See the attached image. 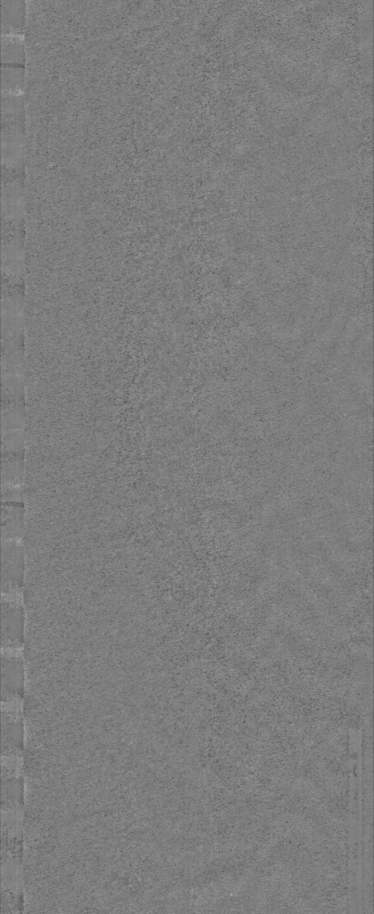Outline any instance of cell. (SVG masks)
I'll use <instances>...</instances> for the list:
<instances>
[{"instance_id": "6da1fadb", "label": "cell", "mask_w": 374, "mask_h": 914, "mask_svg": "<svg viewBox=\"0 0 374 914\" xmlns=\"http://www.w3.org/2000/svg\"><path fill=\"white\" fill-rule=\"evenodd\" d=\"M1 645L3 650H18L23 644L24 611L21 594H2Z\"/></svg>"}, {"instance_id": "7a4b0ae2", "label": "cell", "mask_w": 374, "mask_h": 914, "mask_svg": "<svg viewBox=\"0 0 374 914\" xmlns=\"http://www.w3.org/2000/svg\"><path fill=\"white\" fill-rule=\"evenodd\" d=\"M23 577L21 538L2 539V594H21Z\"/></svg>"}, {"instance_id": "3957f363", "label": "cell", "mask_w": 374, "mask_h": 914, "mask_svg": "<svg viewBox=\"0 0 374 914\" xmlns=\"http://www.w3.org/2000/svg\"><path fill=\"white\" fill-rule=\"evenodd\" d=\"M17 651L2 652V702H21L23 696V661Z\"/></svg>"}, {"instance_id": "277c9868", "label": "cell", "mask_w": 374, "mask_h": 914, "mask_svg": "<svg viewBox=\"0 0 374 914\" xmlns=\"http://www.w3.org/2000/svg\"><path fill=\"white\" fill-rule=\"evenodd\" d=\"M23 530V508L21 502H3L2 539L21 538Z\"/></svg>"}]
</instances>
